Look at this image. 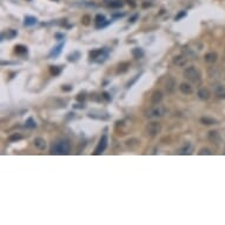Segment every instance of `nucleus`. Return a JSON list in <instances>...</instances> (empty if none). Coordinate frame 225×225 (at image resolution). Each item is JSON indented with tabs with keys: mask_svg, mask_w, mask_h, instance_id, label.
<instances>
[{
	"mask_svg": "<svg viewBox=\"0 0 225 225\" xmlns=\"http://www.w3.org/2000/svg\"><path fill=\"white\" fill-rule=\"evenodd\" d=\"M71 151V144L67 139H59L53 144L51 153L52 154H68Z\"/></svg>",
	"mask_w": 225,
	"mask_h": 225,
	"instance_id": "obj_1",
	"label": "nucleus"
},
{
	"mask_svg": "<svg viewBox=\"0 0 225 225\" xmlns=\"http://www.w3.org/2000/svg\"><path fill=\"white\" fill-rule=\"evenodd\" d=\"M103 97L105 98L106 100H111V98L109 97V93H106V92H104V93H103Z\"/></svg>",
	"mask_w": 225,
	"mask_h": 225,
	"instance_id": "obj_31",
	"label": "nucleus"
},
{
	"mask_svg": "<svg viewBox=\"0 0 225 225\" xmlns=\"http://www.w3.org/2000/svg\"><path fill=\"white\" fill-rule=\"evenodd\" d=\"M15 36H17V31H14V30H7L6 32H4V33L1 34V38H2V40H4L5 38H7V39H13Z\"/></svg>",
	"mask_w": 225,
	"mask_h": 225,
	"instance_id": "obj_14",
	"label": "nucleus"
},
{
	"mask_svg": "<svg viewBox=\"0 0 225 225\" xmlns=\"http://www.w3.org/2000/svg\"><path fill=\"white\" fill-rule=\"evenodd\" d=\"M34 146L37 147L39 151H45L46 147H47V144H46V140L41 137H38L34 139Z\"/></svg>",
	"mask_w": 225,
	"mask_h": 225,
	"instance_id": "obj_6",
	"label": "nucleus"
},
{
	"mask_svg": "<svg viewBox=\"0 0 225 225\" xmlns=\"http://www.w3.org/2000/svg\"><path fill=\"white\" fill-rule=\"evenodd\" d=\"M200 121L204 125H213V124H216V120L212 119V118H209V117H203Z\"/></svg>",
	"mask_w": 225,
	"mask_h": 225,
	"instance_id": "obj_17",
	"label": "nucleus"
},
{
	"mask_svg": "<svg viewBox=\"0 0 225 225\" xmlns=\"http://www.w3.org/2000/svg\"><path fill=\"white\" fill-rule=\"evenodd\" d=\"M75 109H84V105L82 106V105H77V106H74Z\"/></svg>",
	"mask_w": 225,
	"mask_h": 225,
	"instance_id": "obj_34",
	"label": "nucleus"
},
{
	"mask_svg": "<svg viewBox=\"0 0 225 225\" xmlns=\"http://www.w3.org/2000/svg\"><path fill=\"white\" fill-rule=\"evenodd\" d=\"M216 93H217L218 96H225V87L224 86H222V85H218L217 87H216Z\"/></svg>",
	"mask_w": 225,
	"mask_h": 225,
	"instance_id": "obj_22",
	"label": "nucleus"
},
{
	"mask_svg": "<svg viewBox=\"0 0 225 225\" xmlns=\"http://www.w3.org/2000/svg\"><path fill=\"white\" fill-rule=\"evenodd\" d=\"M96 21H97L98 24H105V21H106L105 15L97 14V15H96Z\"/></svg>",
	"mask_w": 225,
	"mask_h": 225,
	"instance_id": "obj_24",
	"label": "nucleus"
},
{
	"mask_svg": "<svg viewBox=\"0 0 225 225\" xmlns=\"http://www.w3.org/2000/svg\"><path fill=\"white\" fill-rule=\"evenodd\" d=\"M37 23H38V19L36 18V17H32V15H27V17H25V20H24V25H25V26L30 27V26L36 25Z\"/></svg>",
	"mask_w": 225,
	"mask_h": 225,
	"instance_id": "obj_10",
	"label": "nucleus"
},
{
	"mask_svg": "<svg viewBox=\"0 0 225 225\" xmlns=\"http://www.w3.org/2000/svg\"><path fill=\"white\" fill-rule=\"evenodd\" d=\"M160 131H162V125L159 124V123H156V121H153V123H150L149 125H147V128H146V132H147V135H157L158 133H160Z\"/></svg>",
	"mask_w": 225,
	"mask_h": 225,
	"instance_id": "obj_4",
	"label": "nucleus"
},
{
	"mask_svg": "<svg viewBox=\"0 0 225 225\" xmlns=\"http://www.w3.org/2000/svg\"><path fill=\"white\" fill-rule=\"evenodd\" d=\"M25 126L29 128H34L37 126V123L34 121L33 118H29V119L26 120V123H25Z\"/></svg>",
	"mask_w": 225,
	"mask_h": 225,
	"instance_id": "obj_18",
	"label": "nucleus"
},
{
	"mask_svg": "<svg viewBox=\"0 0 225 225\" xmlns=\"http://www.w3.org/2000/svg\"><path fill=\"white\" fill-rule=\"evenodd\" d=\"M197 96L199 99H202V100H208L209 98H210V92L208 89H200V90H198L197 92Z\"/></svg>",
	"mask_w": 225,
	"mask_h": 225,
	"instance_id": "obj_9",
	"label": "nucleus"
},
{
	"mask_svg": "<svg viewBox=\"0 0 225 225\" xmlns=\"http://www.w3.org/2000/svg\"><path fill=\"white\" fill-rule=\"evenodd\" d=\"M199 154H211V152L209 149H202L199 151Z\"/></svg>",
	"mask_w": 225,
	"mask_h": 225,
	"instance_id": "obj_29",
	"label": "nucleus"
},
{
	"mask_svg": "<svg viewBox=\"0 0 225 225\" xmlns=\"http://www.w3.org/2000/svg\"><path fill=\"white\" fill-rule=\"evenodd\" d=\"M184 77L190 80V82H192V83H199L200 82V73H199V71L195 67V66H190L188 67L185 71H184Z\"/></svg>",
	"mask_w": 225,
	"mask_h": 225,
	"instance_id": "obj_2",
	"label": "nucleus"
},
{
	"mask_svg": "<svg viewBox=\"0 0 225 225\" xmlns=\"http://www.w3.org/2000/svg\"><path fill=\"white\" fill-rule=\"evenodd\" d=\"M224 97H225V96H224Z\"/></svg>",
	"mask_w": 225,
	"mask_h": 225,
	"instance_id": "obj_35",
	"label": "nucleus"
},
{
	"mask_svg": "<svg viewBox=\"0 0 225 225\" xmlns=\"http://www.w3.org/2000/svg\"><path fill=\"white\" fill-rule=\"evenodd\" d=\"M14 52L19 55H23V54H26L27 53V47L24 45H17L14 47Z\"/></svg>",
	"mask_w": 225,
	"mask_h": 225,
	"instance_id": "obj_16",
	"label": "nucleus"
},
{
	"mask_svg": "<svg viewBox=\"0 0 225 225\" xmlns=\"http://www.w3.org/2000/svg\"><path fill=\"white\" fill-rule=\"evenodd\" d=\"M23 137H21V135H19V133H17V135H13L10 137V140L11 142H14V140H20Z\"/></svg>",
	"mask_w": 225,
	"mask_h": 225,
	"instance_id": "obj_26",
	"label": "nucleus"
},
{
	"mask_svg": "<svg viewBox=\"0 0 225 225\" xmlns=\"http://www.w3.org/2000/svg\"><path fill=\"white\" fill-rule=\"evenodd\" d=\"M210 139L211 140H213V142H215V139H216L217 142L219 140V135H218V133L216 131H211L210 132Z\"/></svg>",
	"mask_w": 225,
	"mask_h": 225,
	"instance_id": "obj_25",
	"label": "nucleus"
},
{
	"mask_svg": "<svg viewBox=\"0 0 225 225\" xmlns=\"http://www.w3.org/2000/svg\"><path fill=\"white\" fill-rule=\"evenodd\" d=\"M132 54H133L135 58L139 59V58H142L143 55H144V52H143L140 48H133V50H132Z\"/></svg>",
	"mask_w": 225,
	"mask_h": 225,
	"instance_id": "obj_19",
	"label": "nucleus"
},
{
	"mask_svg": "<svg viewBox=\"0 0 225 225\" xmlns=\"http://www.w3.org/2000/svg\"><path fill=\"white\" fill-rule=\"evenodd\" d=\"M186 61H188V59L185 57H183V55H178V57L173 58V64L177 65V66H184L186 64Z\"/></svg>",
	"mask_w": 225,
	"mask_h": 225,
	"instance_id": "obj_13",
	"label": "nucleus"
},
{
	"mask_svg": "<svg viewBox=\"0 0 225 225\" xmlns=\"http://www.w3.org/2000/svg\"><path fill=\"white\" fill-rule=\"evenodd\" d=\"M63 47H64V44H59L57 47H54L52 50V52L50 53V57H51V58H53V57H54V58L58 57L60 54V52H61V50H63Z\"/></svg>",
	"mask_w": 225,
	"mask_h": 225,
	"instance_id": "obj_15",
	"label": "nucleus"
},
{
	"mask_svg": "<svg viewBox=\"0 0 225 225\" xmlns=\"http://www.w3.org/2000/svg\"><path fill=\"white\" fill-rule=\"evenodd\" d=\"M217 53L216 52H209L208 54H205V61L209 63V64H212V63H216L217 61Z\"/></svg>",
	"mask_w": 225,
	"mask_h": 225,
	"instance_id": "obj_12",
	"label": "nucleus"
},
{
	"mask_svg": "<svg viewBox=\"0 0 225 225\" xmlns=\"http://www.w3.org/2000/svg\"><path fill=\"white\" fill-rule=\"evenodd\" d=\"M80 58V53L79 52H74L73 54H70L68 55V60L70 61H75V60H78Z\"/></svg>",
	"mask_w": 225,
	"mask_h": 225,
	"instance_id": "obj_23",
	"label": "nucleus"
},
{
	"mask_svg": "<svg viewBox=\"0 0 225 225\" xmlns=\"http://www.w3.org/2000/svg\"><path fill=\"white\" fill-rule=\"evenodd\" d=\"M107 135H101V138L99 139V143H98L97 147H96V150H94V154H100V153H103L104 151L106 150V147H107Z\"/></svg>",
	"mask_w": 225,
	"mask_h": 225,
	"instance_id": "obj_5",
	"label": "nucleus"
},
{
	"mask_svg": "<svg viewBox=\"0 0 225 225\" xmlns=\"http://www.w3.org/2000/svg\"><path fill=\"white\" fill-rule=\"evenodd\" d=\"M137 18H138V15H137V14H135V15H133V17H132V18L130 19V23H135V19H137Z\"/></svg>",
	"mask_w": 225,
	"mask_h": 225,
	"instance_id": "obj_32",
	"label": "nucleus"
},
{
	"mask_svg": "<svg viewBox=\"0 0 225 225\" xmlns=\"http://www.w3.org/2000/svg\"><path fill=\"white\" fill-rule=\"evenodd\" d=\"M123 5H124V2H123V1L116 0V1H112V2L110 4V7H112V8H120V7H123Z\"/></svg>",
	"mask_w": 225,
	"mask_h": 225,
	"instance_id": "obj_20",
	"label": "nucleus"
},
{
	"mask_svg": "<svg viewBox=\"0 0 225 225\" xmlns=\"http://www.w3.org/2000/svg\"><path fill=\"white\" fill-rule=\"evenodd\" d=\"M164 113H165V109L163 106L158 105L156 107H153V109H151L150 111H147L146 117H149V118H156V117L164 116Z\"/></svg>",
	"mask_w": 225,
	"mask_h": 225,
	"instance_id": "obj_3",
	"label": "nucleus"
},
{
	"mask_svg": "<svg viewBox=\"0 0 225 225\" xmlns=\"http://www.w3.org/2000/svg\"><path fill=\"white\" fill-rule=\"evenodd\" d=\"M60 67H58V66H50V73L52 75H58L60 73Z\"/></svg>",
	"mask_w": 225,
	"mask_h": 225,
	"instance_id": "obj_21",
	"label": "nucleus"
},
{
	"mask_svg": "<svg viewBox=\"0 0 225 225\" xmlns=\"http://www.w3.org/2000/svg\"><path fill=\"white\" fill-rule=\"evenodd\" d=\"M185 15H186V12H185V11L180 12V13H179V14H178V15H176V20H180V19H181L183 17H185Z\"/></svg>",
	"mask_w": 225,
	"mask_h": 225,
	"instance_id": "obj_28",
	"label": "nucleus"
},
{
	"mask_svg": "<svg viewBox=\"0 0 225 225\" xmlns=\"http://www.w3.org/2000/svg\"><path fill=\"white\" fill-rule=\"evenodd\" d=\"M85 99V94L84 93H80V94H78V97H77V100H79V101H82Z\"/></svg>",
	"mask_w": 225,
	"mask_h": 225,
	"instance_id": "obj_30",
	"label": "nucleus"
},
{
	"mask_svg": "<svg viewBox=\"0 0 225 225\" xmlns=\"http://www.w3.org/2000/svg\"><path fill=\"white\" fill-rule=\"evenodd\" d=\"M165 89L167 91V93H172L174 89H176V80L173 78H167L165 84Z\"/></svg>",
	"mask_w": 225,
	"mask_h": 225,
	"instance_id": "obj_8",
	"label": "nucleus"
},
{
	"mask_svg": "<svg viewBox=\"0 0 225 225\" xmlns=\"http://www.w3.org/2000/svg\"><path fill=\"white\" fill-rule=\"evenodd\" d=\"M162 99H163V93L160 91H154L152 94V98H151L152 104H159L162 101Z\"/></svg>",
	"mask_w": 225,
	"mask_h": 225,
	"instance_id": "obj_11",
	"label": "nucleus"
},
{
	"mask_svg": "<svg viewBox=\"0 0 225 225\" xmlns=\"http://www.w3.org/2000/svg\"><path fill=\"white\" fill-rule=\"evenodd\" d=\"M63 90H65V91H70V90H71V87H65V86H63Z\"/></svg>",
	"mask_w": 225,
	"mask_h": 225,
	"instance_id": "obj_33",
	"label": "nucleus"
},
{
	"mask_svg": "<svg viewBox=\"0 0 225 225\" xmlns=\"http://www.w3.org/2000/svg\"><path fill=\"white\" fill-rule=\"evenodd\" d=\"M179 90H180V92H181L183 94H186V96L191 94V93L193 92V90H192V86H191L190 84H188V83H181V84H180Z\"/></svg>",
	"mask_w": 225,
	"mask_h": 225,
	"instance_id": "obj_7",
	"label": "nucleus"
},
{
	"mask_svg": "<svg viewBox=\"0 0 225 225\" xmlns=\"http://www.w3.org/2000/svg\"><path fill=\"white\" fill-rule=\"evenodd\" d=\"M190 147H191V145L188 143V146H185V147L181 150V153H183V154H185V153H190V152H189V151H190Z\"/></svg>",
	"mask_w": 225,
	"mask_h": 225,
	"instance_id": "obj_27",
	"label": "nucleus"
}]
</instances>
